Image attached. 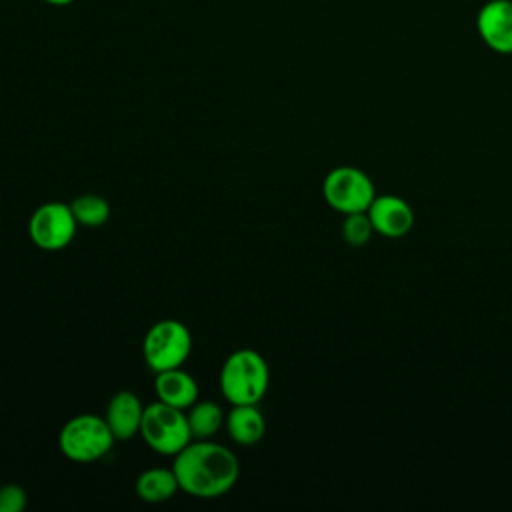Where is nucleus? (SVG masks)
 Listing matches in <instances>:
<instances>
[{"mask_svg": "<svg viewBox=\"0 0 512 512\" xmlns=\"http://www.w3.org/2000/svg\"><path fill=\"white\" fill-rule=\"evenodd\" d=\"M114 442L116 438L110 426L104 416L98 414H78L70 418L58 434L60 452L72 462L100 460L112 450Z\"/></svg>", "mask_w": 512, "mask_h": 512, "instance_id": "3", "label": "nucleus"}, {"mask_svg": "<svg viewBox=\"0 0 512 512\" xmlns=\"http://www.w3.org/2000/svg\"><path fill=\"white\" fill-rule=\"evenodd\" d=\"M224 428L240 446H252L264 438L266 420L258 408V404H232L230 412L226 414Z\"/></svg>", "mask_w": 512, "mask_h": 512, "instance_id": "12", "label": "nucleus"}, {"mask_svg": "<svg viewBox=\"0 0 512 512\" xmlns=\"http://www.w3.org/2000/svg\"><path fill=\"white\" fill-rule=\"evenodd\" d=\"M366 212L370 216L374 232L386 238H402L414 226L412 206L396 194L376 196Z\"/></svg>", "mask_w": 512, "mask_h": 512, "instance_id": "9", "label": "nucleus"}, {"mask_svg": "<svg viewBox=\"0 0 512 512\" xmlns=\"http://www.w3.org/2000/svg\"><path fill=\"white\" fill-rule=\"evenodd\" d=\"M268 384V362L252 348L230 352L220 368V392L230 404H258Z\"/></svg>", "mask_w": 512, "mask_h": 512, "instance_id": "2", "label": "nucleus"}, {"mask_svg": "<svg viewBox=\"0 0 512 512\" xmlns=\"http://www.w3.org/2000/svg\"><path fill=\"white\" fill-rule=\"evenodd\" d=\"M480 40L496 54H512V0H488L476 14Z\"/></svg>", "mask_w": 512, "mask_h": 512, "instance_id": "8", "label": "nucleus"}, {"mask_svg": "<svg viewBox=\"0 0 512 512\" xmlns=\"http://www.w3.org/2000/svg\"><path fill=\"white\" fill-rule=\"evenodd\" d=\"M72 214L78 222V226H86V228H100L108 222L110 218V204L104 196L86 192L76 196L70 202Z\"/></svg>", "mask_w": 512, "mask_h": 512, "instance_id": "15", "label": "nucleus"}, {"mask_svg": "<svg viewBox=\"0 0 512 512\" xmlns=\"http://www.w3.org/2000/svg\"><path fill=\"white\" fill-rule=\"evenodd\" d=\"M186 418L192 432V440H210L224 426L226 414L212 400H196L188 408Z\"/></svg>", "mask_w": 512, "mask_h": 512, "instance_id": "14", "label": "nucleus"}, {"mask_svg": "<svg viewBox=\"0 0 512 512\" xmlns=\"http://www.w3.org/2000/svg\"><path fill=\"white\" fill-rule=\"evenodd\" d=\"M156 398L168 406L188 410L198 400V382L182 366L156 372Z\"/></svg>", "mask_w": 512, "mask_h": 512, "instance_id": "11", "label": "nucleus"}, {"mask_svg": "<svg viewBox=\"0 0 512 512\" xmlns=\"http://www.w3.org/2000/svg\"><path fill=\"white\" fill-rule=\"evenodd\" d=\"M76 228L78 222L72 214L70 204L56 200L40 204L28 220L30 240L34 242V246L48 252L66 248L74 240Z\"/></svg>", "mask_w": 512, "mask_h": 512, "instance_id": "7", "label": "nucleus"}, {"mask_svg": "<svg viewBox=\"0 0 512 512\" xmlns=\"http://www.w3.org/2000/svg\"><path fill=\"white\" fill-rule=\"evenodd\" d=\"M374 234V226L370 222L368 212L346 214L342 222V236L350 246H366Z\"/></svg>", "mask_w": 512, "mask_h": 512, "instance_id": "16", "label": "nucleus"}, {"mask_svg": "<svg viewBox=\"0 0 512 512\" xmlns=\"http://www.w3.org/2000/svg\"><path fill=\"white\" fill-rule=\"evenodd\" d=\"M46 4H52V6H68V4H72L74 0H44Z\"/></svg>", "mask_w": 512, "mask_h": 512, "instance_id": "18", "label": "nucleus"}, {"mask_svg": "<svg viewBox=\"0 0 512 512\" xmlns=\"http://www.w3.org/2000/svg\"><path fill=\"white\" fill-rule=\"evenodd\" d=\"M140 436L156 454L176 456L192 440L186 410L160 400L144 406Z\"/></svg>", "mask_w": 512, "mask_h": 512, "instance_id": "4", "label": "nucleus"}, {"mask_svg": "<svg viewBox=\"0 0 512 512\" xmlns=\"http://www.w3.org/2000/svg\"><path fill=\"white\" fill-rule=\"evenodd\" d=\"M172 470L180 490L194 498L224 496L240 476L236 454L224 444L210 440H190L176 456Z\"/></svg>", "mask_w": 512, "mask_h": 512, "instance_id": "1", "label": "nucleus"}, {"mask_svg": "<svg viewBox=\"0 0 512 512\" xmlns=\"http://www.w3.org/2000/svg\"><path fill=\"white\" fill-rule=\"evenodd\" d=\"M322 196L326 204L340 214L366 212L376 198L374 182L356 166H336L322 182Z\"/></svg>", "mask_w": 512, "mask_h": 512, "instance_id": "6", "label": "nucleus"}, {"mask_svg": "<svg viewBox=\"0 0 512 512\" xmlns=\"http://www.w3.org/2000/svg\"><path fill=\"white\" fill-rule=\"evenodd\" d=\"M28 504L26 490L18 484L0 486V512H20Z\"/></svg>", "mask_w": 512, "mask_h": 512, "instance_id": "17", "label": "nucleus"}, {"mask_svg": "<svg viewBox=\"0 0 512 512\" xmlns=\"http://www.w3.org/2000/svg\"><path fill=\"white\" fill-rule=\"evenodd\" d=\"M192 352L190 330L174 318L158 320L148 328L142 340V356L146 366L156 374L182 366Z\"/></svg>", "mask_w": 512, "mask_h": 512, "instance_id": "5", "label": "nucleus"}, {"mask_svg": "<svg viewBox=\"0 0 512 512\" xmlns=\"http://www.w3.org/2000/svg\"><path fill=\"white\" fill-rule=\"evenodd\" d=\"M136 496L150 504H160L170 500L178 490V478L172 468H148L136 478Z\"/></svg>", "mask_w": 512, "mask_h": 512, "instance_id": "13", "label": "nucleus"}, {"mask_svg": "<svg viewBox=\"0 0 512 512\" xmlns=\"http://www.w3.org/2000/svg\"><path fill=\"white\" fill-rule=\"evenodd\" d=\"M142 416L144 404L140 402V398L130 390H120L110 398L104 420L116 440H130L140 434Z\"/></svg>", "mask_w": 512, "mask_h": 512, "instance_id": "10", "label": "nucleus"}]
</instances>
